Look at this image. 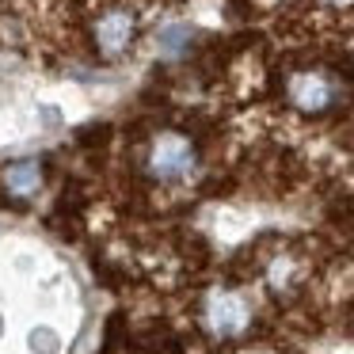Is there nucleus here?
<instances>
[{
  "instance_id": "423d86ee",
  "label": "nucleus",
  "mask_w": 354,
  "mask_h": 354,
  "mask_svg": "<svg viewBox=\"0 0 354 354\" xmlns=\"http://www.w3.org/2000/svg\"><path fill=\"white\" fill-rule=\"evenodd\" d=\"M187 42H191V27L171 24V27H164V31H160V50H164V54H171V57L183 54Z\"/></svg>"
},
{
  "instance_id": "0eeeda50",
  "label": "nucleus",
  "mask_w": 354,
  "mask_h": 354,
  "mask_svg": "<svg viewBox=\"0 0 354 354\" xmlns=\"http://www.w3.org/2000/svg\"><path fill=\"white\" fill-rule=\"evenodd\" d=\"M31 343H35V351H39V354H50L57 346V335H54V331H35Z\"/></svg>"
},
{
  "instance_id": "20e7f679",
  "label": "nucleus",
  "mask_w": 354,
  "mask_h": 354,
  "mask_svg": "<svg viewBox=\"0 0 354 354\" xmlns=\"http://www.w3.org/2000/svg\"><path fill=\"white\" fill-rule=\"evenodd\" d=\"M133 39V16L130 12H107V16L95 19V46L107 57L122 54Z\"/></svg>"
},
{
  "instance_id": "39448f33",
  "label": "nucleus",
  "mask_w": 354,
  "mask_h": 354,
  "mask_svg": "<svg viewBox=\"0 0 354 354\" xmlns=\"http://www.w3.org/2000/svg\"><path fill=\"white\" fill-rule=\"evenodd\" d=\"M4 187H8V194H16V198L35 194L42 187L39 160H16V164H8V168H4Z\"/></svg>"
},
{
  "instance_id": "6e6552de",
  "label": "nucleus",
  "mask_w": 354,
  "mask_h": 354,
  "mask_svg": "<svg viewBox=\"0 0 354 354\" xmlns=\"http://www.w3.org/2000/svg\"><path fill=\"white\" fill-rule=\"evenodd\" d=\"M335 4H351V0H335Z\"/></svg>"
},
{
  "instance_id": "7ed1b4c3",
  "label": "nucleus",
  "mask_w": 354,
  "mask_h": 354,
  "mask_svg": "<svg viewBox=\"0 0 354 354\" xmlns=\"http://www.w3.org/2000/svg\"><path fill=\"white\" fill-rule=\"evenodd\" d=\"M206 324L217 335H236L248 324V305L236 293H214V297L206 301Z\"/></svg>"
},
{
  "instance_id": "f257e3e1",
  "label": "nucleus",
  "mask_w": 354,
  "mask_h": 354,
  "mask_svg": "<svg viewBox=\"0 0 354 354\" xmlns=\"http://www.w3.org/2000/svg\"><path fill=\"white\" fill-rule=\"evenodd\" d=\"M149 171H153L156 179H183L194 171V149L187 138H179V133H164V138H156L153 153H149Z\"/></svg>"
},
{
  "instance_id": "f03ea898",
  "label": "nucleus",
  "mask_w": 354,
  "mask_h": 354,
  "mask_svg": "<svg viewBox=\"0 0 354 354\" xmlns=\"http://www.w3.org/2000/svg\"><path fill=\"white\" fill-rule=\"evenodd\" d=\"M290 100H293V107L313 111V115L328 111L335 103V80L324 77V73H297L290 80Z\"/></svg>"
}]
</instances>
